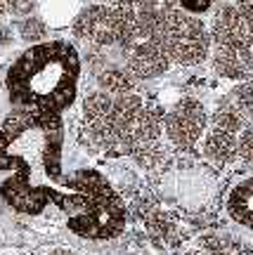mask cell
Returning a JSON list of instances; mask_svg holds the SVG:
<instances>
[{
    "mask_svg": "<svg viewBox=\"0 0 253 255\" xmlns=\"http://www.w3.org/2000/svg\"><path fill=\"white\" fill-rule=\"evenodd\" d=\"M62 116L17 109L0 128V196L21 215H40L47 206L66 213V227L81 239H114L126 227V206L104 175L81 168L64 175Z\"/></svg>",
    "mask_w": 253,
    "mask_h": 255,
    "instance_id": "cell-1",
    "label": "cell"
},
{
    "mask_svg": "<svg viewBox=\"0 0 253 255\" xmlns=\"http://www.w3.org/2000/svg\"><path fill=\"white\" fill-rule=\"evenodd\" d=\"M81 55L66 40H43L26 47L5 76L9 102L21 111L62 116L76 100Z\"/></svg>",
    "mask_w": 253,
    "mask_h": 255,
    "instance_id": "cell-2",
    "label": "cell"
},
{
    "mask_svg": "<svg viewBox=\"0 0 253 255\" xmlns=\"http://www.w3.org/2000/svg\"><path fill=\"white\" fill-rule=\"evenodd\" d=\"M137 33L159 40L173 64L194 66L211 55V31L194 14L180 7H145L135 12Z\"/></svg>",
    "mask_w": 253,
    "mask_h": 255,
    "instance_id": "cell-3",
    "label": "cell"
},
{
    "mask_svg": "<svg viewBox=\"0 0 253 255\" xmlns=\"http://www.w3.org/2000/svg\"><path fill=\"white\" fill-rule=\"evenodd\" d=\"M73 36L92 47L126 50L137 38L135 9L118 5H90L73 19Z\"/></svg>",
    "mask_w": 253,
    "mask_h": 255,
    "instance_id": "cell-4",
    "label": "cell"
},
{
    "mask_svg": "<svg viewBox=\"0 0 253 255\" xmlns=\"http://www.w3.org/2000/svg\"><path fill=\"white\" fill-rule=\"evenodd\" d=\"M244 114L230 100L218 107L201 139V151L211 163L230 165L235 158H239V135L244 132Z\"/></svg>",
    "mask_w": 253,
    "mask_h": 255,
    "instance_id": "cell-5",
    "label": "cell"
},
{
    "mask_svg": "<svg viewBox=\"0 0 253 255\" xmlns=\"http://www.w3.org/2000/svg\"><path fill=\"white\" fill-rule=\"evenodd\" d=\"M208 111L199 100L185 97L175 102L163 119V135L175 149L190 151L199 144L208 130Z\"/></svg>",
    "mask_w": 253,
    "mask_h": 255,
    "instance_id": "cell-6",
    "label": "cell"
},
{
    "mask_svg": "<svg viewBox=\"0 0 253 255\" xmlns=\"http://www.w3.org/2000/svg\"><path fill=\"white\" fill-rule=\"evenodd\" d=\"M123 57H126V69L135 78H140V81L161 76V73L168 71V66L173 64L171 57L166 55V50H163V45L159 40L142 38V36H137L123 50Z\"/></svg>",
    "mask_w": 253,
    "mask_h": 255,
    "instance_id": "cell-7",
    "label": "cell"
},
{
    "mask_svg": "<svg viewBox=\"0 0 253 255\" xmlns=\"http://www.w3.org/2000/svg\"><path fill=\"white\" fill-rule=\"evenodd\" d=\"M208 31L216 50H253L246 21L237 5H223L218 9Z\"/></svg>",
    "mask_w": 253,
    "mask_h": 255,
    "instance_id": "cell-8",
    "label": "cell"
},
{
    "mask_svg": "<svg viewBox=\"0 0 253 255\" xmlns=\"http://www.w3.org/2000/svg\"><path fill=\"white\" fill-rule=\"evenodd\" d=\"M213 69L230 81H253V50H216Z\"/></svg>",
    "mask_w": 253,
    "mask_h": 255,
    "instance_id": "cell-9",
    "label": "cell"
},
{
    "mask_svg": "<svg viewBox=\"0 0 253 255\" xmlns=\"http://www.w3.org/2000/svg\"><path fill=\"white\" fill-rule=\"evenodd\" d=\"M225 208L237 225L253 229V177H246L230 189Z\"/></svg>",
    "mask_w": 253,
    "mask_h": 255,
    "instance_id": "cell-10",
    "label": "cell"
},
{
    "mask_svg": "<svg viewBox=\"0 0 253 255\" xmlns=\"http://www.w3.org/2000/svg\"><path fill=\"white\" fill-rule=\"evenodd\" d=\"M135 76L128 71V69H121V66H107V69H102L97 73V83H100V90L109 92V95H128V92H133L135 88Z\"/></svg>",
    "mask_w": 253,
    "mask_h": 255,
    "instance_id": "cell-11",
    "label": "cell"
},
{
    "mask_svg": "<svg viewBox=\"0 0 253 255\" xmlns=\"http://www.w3.org/2000/svg\"><path fill=\"white\" fill-rule=\"evenodd\" d=\"M201 246L211 255H253L246 244H242V241H237L232 237H220V234L201 239Z\"/></svg>",
    "mask_w": 253,
    "mask_h": 255,
    "instance_id": "cell-12",
    "label": "cell"
},
{
    "mask_svg": "<svg viewBox=\"0 0 253 255\" xmlns=\"http://www.w3.org/2000/svg\"><path fill=\"white\" fill-rule=\"evenodd\" d=\"M17 33L19 38L24 40V43H31V45H36V43H43L47 36V26L43 19L38 17H24L17 21Z\"/></svg>",
    "mask_w": 253,
    "mask_h": 255,
    "instance_id": "cell-13",
    "label": "cell"
},
{
    "mask_svg": "<svg viewBox=\"0 0 253 255\" xmlns=\"http://www.w3.org/2000/svg\"><path fill=\"white\" fill-rule=\"evenodd\" d=\"M5 7L14 17H31L38 7V0H5Z\"/></svg>",
    "mask_w": 253,
    "mask_h": 255,
    "instance_id": "cell-14",
    "label": "cell"
},
{
    "mask_svg": "<svg viewBox=\"0 0 253 255\" xmlns=\"http://www.w3.org/2000/svg\"><path fill=\"white\" fill-rule=\"evenodd\" d=\"M178 7L185 9L187 14L201 17V14H206L208 9L213 7V0H178Z\"/></svg>",
    "mask_w": 253,
    "mask_h": 255,
    "instance_id": "cell-15",
    "label": "cell"
},
{
    "mask_svg": "<svg viewBox=\"0 0 253 255\" xmlns=\"http://www.w3.org/2000/svg\"><path fill=\"white\" fill-rule=\"evenodd\" d=\"M239 158L253 165V128L239 135Z\"/></svg>",
    "mask_w": 253,
    "mask_h": 255,
    "instance_id": "cell-16",
    "label": "cell"
},
{
    "mask_svg": "<svg viewBox=\"0 0 253 255\" xmlns=\"http://www.w3.org/2000/svg\"><path fill=\"white\" fill-rule=\"evenodd\" d=\"M237 9H239L242 17H244L249 36H251V43H253V0H237Z\"/></svg>",
    "mask_w": 253,
    "mask_h": 255,
    "instance_id": "cell-17",
    "label": "cell"
},
{
    "mask_svg": "<svg viewBox=\"0 0 253 255\" xmlns=\"http://www.w3.org/2000/svg\"><path fill=\"white\" fill-rule=\"evenodd\" d=\"M163 0H114V5L128 9H145V7H159Z\"/></svg>",
    "mask_w": 253,
    "mask_h": 255,
    "instance_id": "cell-18",
    "label": "cell"
},
{
    "mask_svg": "<svg viewBox=\"0 0 253 255\" xmlns=\"http://www.w3.org/2000/svg\"><path fill=\"white\" fill-rule=\"evenodd\" d=\"M12 40H14V33H12V28L5 26V24H0V47L12 45Z\"/></svg>",
    "mask_w": 253,
    "mask_h": 255,
    "instance_id": "cell-19",
    "label": "cell"
},
{
    "mask_svg": "<svg viewBox=\"0 0 253 255\" xmlns=\"http://www.w3.org/2000/svg\"><path fill=\"white\" fill-rule=\"evenodd\" d=\"M50 255H76V253H71V251H64V248H59V251H52Z\"/></svg>",
    "mask_w": 253,
    "mask_h": 255,
    "instance_id": "cell-20",
    "label": "cell"
},
{
    "mask_svg": "<svg viewBox=\"0 0 253 255\" xmlns=\"http://www.w3.org/2000/svg\"><path fill=\"white\" fill-rule=\"evenodd\" d=\"M5 12H7V7H5V0H0V21H2V17H5Z\"/></svg>",
    "mask_w": 253,
    "mask_h": 255,
    "instance_id": "cell-21",
    "label": "cell"
}]
</instances>
